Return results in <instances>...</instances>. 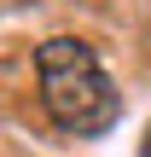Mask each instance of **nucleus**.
Returning <instances> with one entry per match:
<instances>
[{
	"instance_id": "1",
	"label": "nucleus",
	"mask_w": 151,
	"mask_h": 157,
	"mask_svg": "<svg viewBox=\"0 0 151 157\" xmlns=\"http://www.w3.org/2000/svg\"><path fill=\"white\" fill-rule=\"evenodd\" d=\"M35 82H41L47 117L64 134H76V140H93V134H105L122 117L116 82L105 76L99 52L87 41H76V35H52V41L35 47Z\"/></svg>"
},
{
	"instance_id": "2",
	"label": "nucleus",
	"mask_w": 151,
	"mask_h": 157,
	"mask_svg": "<svg viewBox=\"0 0 151 157\" xmlns=\"http://www.w3.org/2000/svg\"><path fill=\"white\" fill-rule=\"evenodd\" d=\"M140 157H151V134H145V146H140Z\"/></svg>"
}]
</instances>
